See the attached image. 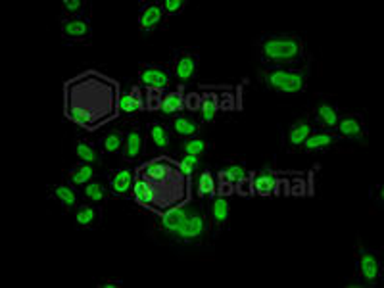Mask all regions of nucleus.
I'll return each instance as SVG.
<instances>
[{"label":"nucleus","instance_id":"f257e3e1","mask_svg":"<svg viewBox=\"0 0 384 288\" xmlns=\"http://www.w3.org/2000/svg\"><path fill=\"white\" fill-rule=\"evenodd\" d=\"M119 85L95 70H88L64 85L65 117L85 131H98L119 115Z\"/></svg>","mask_w":384,"mask_h":288},{"label":"nucleus","instance_id":"f03ea898","mask_svg":"<svg viewBox=\"0 0 384 288\" xmlns=\"http://www.w3.org/2000/svg\"><path fill=\"white\" fill-rule=\"evenodd\" d=\"M140 179H145L154 192V214H164L190 202V177L181 169V164L160 156L138 167Z\"/></svg>","mask_w":384,"mask_h":288},{"label":"nucleus","instance_id":"7ed1b4c3","mask_svg":"<svg viewBox=\"0 0 384 288\" xmlns=\"http://www.w3.org/2000/svg\"><path fill=\"white\" fill-rule=\"evenodd\" d=\"M256 52L263 67H302L305 44L294 33H269L256 41Z\"/></svg>","mask_w":384,"mask_h":288},{"label":"nucleus","instance_id":"20e7f679","mask_svg":"<svg viewBox=\"0 0 384 288\" xmlns=\"http://www.w3.org/2000/svg\"><path fill=\"white\" fill-rule=\"evenodd\" d=\"M260 79L263 85L281 94L304 93L310 79L307 65L302 67H261Z\"/></svg>","mask_w":384,"mask_h":288},{"label":"nucleus","instance_id":"39448f33","mask_svg":"<svg viewBox=\"0 0 384 288\" xmlns=\"http://www.w3.org/2000/svg\"><path fill=\"white\" fill-rule=\"evenodd\" d=\"M210 235V221L204 214L200 204H190L189 216L185 219L181 230L177 233L173 244H202Z\"/></svg>","mask_w":384,"mask_h":288},{"label":"nucleus","instance_id":"423d86ee","mask_svg":"<svg viewBox=\"0 0 384 288\" xmlns=\"http://www.w3.org/2000/svg\"><path fill=\"white\" fill-rule=\"evenodd\" d=\"M355 279L362 287H377L383 281V263L377 250L357 244L355 248Z\"/></svg>","mask_w":384,"mask_h":288},{"label":"nucleus","instance_id":"0eeeda50","mask_svg":"<svg viewBox=\"0 0 384 288\" xmlns=\"http://www.w3.org/2000/svg\"><path fill=\"white\" fill-rule=\"evenodd\" d=\"M198 64H200V54L192 48H179L173 51L171 58V75L179 81L183 86L189 85L196 79L198 73Z\"/></svg>","mask_w":384,"mask_h":288},{"label":"nucleus","instance_id":"6e6552de","mask_svg":"<svg viewBox=\"0 0 384 288\" xmlns=\"http://www.w3.org/2000/svg\"><path fill=\"white\" fill-rule=\"evenodd\" d=\"M138 85L148 93H166L171 85V73L164 65L143 64L138 70Z\"/></svg>","mask_w":384,"mask_h":288},{"label":"nucleus","instance_id":"1a4fd4ad","mask_svg":"<svg viewBox=\"0 0 384 288\" xmlns=\"http://www.w3.org/2000/svg\"><path fill=\"white\" fill-rule=\"evenodd\" d=\"M190 204H192V202H187V204H183V206H177V208H171L167 209V211H164V214H160L156 230H158L160 237L166 238L167 242H173L175 237H177V233L181 230L185 219L189 216Z\"/></svg>","mask_w":384,"mask_h":288},{"label":"nucleus","instance_id":"9d476101","mask_svg":"<svg viewBox=\"0 0 384 288\" xmlns=\"http://www.w3.org/2000/svg\"><path fill=\"white\" fill-rule=\"evenodd\" d=\"M60 29H62V39L65 44L91 43V39H93V25H91L88 15L64 20Z\"/></svg>","mask_w":384,"mask_h":288},{"label":"nucleus","instance_id":"9b49d317","mask_svg":"<svg viewBox=\"0 0 384 288\" xmlns=\"http://www.w3.org/2000/svg\"><path fill=\"white\" fill-rule=\"evenodd\" d=\"M137 183V173L129 167H117L114 171H110V195L116 198H127L133 195Z\"/></svg>","mask_w":384,"mask_h":288},{"label":"nucleus","instance_id":"f8f14e48","mask_svg":"<svg viewBox=\"0 0 384 288\" xmlns=\"http://www.w3.org/2000/svg\"><path fill=\"white\" fill-rule=\"evenodd\" d=\"M145 154V131L140 123H133L129 129L125 131V146L124 159L127 164H135Z\"/></svg>","mask_w":384,"mask_h":288},{"label":"nucleus","instance_id":"ddd939ff","mask_svg":"<svg viewBox=\"0 0 384 288\" xmlns=\"http://www.w3.org/2000/svg\"><path fill=\"white\" fill-rule=\"evenodd\" d=\"M166 22V14H164V6L161 2H146L140 8V14H138V29L143 33H150L160 29Z\"/></svg>","mask_w":384,"mask_h":288},{"label":"nucleus","instance_id":"4468645a","mask_svg":"<svg viewBox=\"0 0 384 288\" xmlns=\"http://www.w3.org/2000/svg\"><path fill=\"white\" fill-rule=\"evenodd\" d=\"M73 221L79 229H96L102 223V206L83 200L73 209Z\"/></svg>","mask_w":384,"mask_h":288},{"label":"nucleus","instance_id":"2eb2a0df","mask_svg":"<svg viewBox=\"0 0 384 288\" xmlns=\"http://www.w3.org/2000/svg\"><path fill=\"white\" fill-rule=\"evenodd\" d=\"M336 129H338V135L342 138H348V140H363L365 143V137H367V129H365V123H363V117L357 114H348L342 115L338 123H336Z\"/></svg>","mask_w":384,"mask_h":288},{"label":"nucleus","instance_id":"dca6fc26","mask_svg":"<svg viewBox=\"0 0 384 288\" xmlns=\"http://www.w3.org/2000/svg\"><path fill=\"white\" fill-rule=\"evenodd\" d=\"M229 221H231V204L227 196L218 195L210 206V229L213 230V235H219L229 225Z\"/></svg>","mask_w":384,"mask_h":288},{"label":"nucleus","instance_id":"f3484780","mask_svg":"<svg viewBox=\"0 0 384 288\" xmlns=\"http://www.w3.org/2000/svg\"><path fill=\"white\" fill-rule=\"evenodd\" d=\"M52 200L58 204L60 208L64 211H73V209L79 206L83 202V196L75 190L72 183H60V185H54L48 192Z\"/></svg>","mask_w":384,"mask_h":288},{"label":"nucleus","instance_id":"a211bd4d","mask_svg":"<svg viewBox=\"0 0 384 288\" xmlns=\"http://www.w3.org/2000/svg\"><path fill=\"white\" fill-rule=\"evenodd\" d=\"M313 133V125L310 123V119L305 117H300L296 122L292 123L286 131V148L289 150H300L302 144L307 140V137Z\"/></svg>","mask_w":384,"mask_h":288},{"label":"nucleus","instance_id":"6ab92c4d","mask_svg":"<svg viewBox=\"0 0 384 288\" xmlns=\"http://www.w3.org/2000/svg\"><path fill=\"white\" fill-rule=\"evenodd\" d=\"M342 140V137L338 133H333V131H319V133H312L307 140L302 144L300 150L305 152V154H312V152H321L325 148H331L334 144H338Z\"/></svg>","mask_w":384,"mask_h":288},{"label":"nucleus","instance_id":"aec40b11","mask_svg":"<svg viewBox=\"0 0 384 288\" xmlns=\"http://www.w3.org/2000/svg\"><path fill=\"white\" fill-rule=\"evenodd\" d=\"M148 144H150V150L161 152L169 150L171 148V131L167 129V125L161 122H150L148 123Z\"/></svg>","mask_w":384,"mask_h":288},{"label":"nucleus","instance_id":"412c9836","mask_svg":"<svg viewBox=\"0 0 384 288\" xmlns=\"http://www.w3.org/2000/svg\"><path fill=\"white\" fill-rule=\"evenodd\" d=\"M146 110V102L143 98V94H140V89L135 86V89H131L129 93H125L119 96V114L124 115H135L138 112H143Z\"/></svg>","mask_w":384,"mask_h":288},{"label":"nucleus","instance_id":"4be33fe9","mask_svg":"<svg viewBox=\"0 0 384 288\" xmlns=\"http://www.w3.org/2000/svg\"><path fill=\"white\" fill-rule=\"evenodd\" d=\"M313 119L315 123L323 127V129L331 131L336 127V123L340 119V114H338V108L331 104V102H321L319 106L313 112Z\"/></svg>","mask_w":384,"mask_h":288},{"label":"nucleus","instance_id":"5701e85b","mask_svg":"<svg viewBox=\"0 0 384 288\" xmlns=\"http://www.w3.org/2000/svg\"><path fill=\"white\" fill-rule=\"evenodd\" d=\"M125 146V133L124 131H110L104 137L100 138L98 143V148H100L102 156H117L119 152H124Z\"/></svg>","mask_w":384,"mask_h":288},{"label":"nucleus","instance_id":"b1692460","mask_svg":"<svg viewBox=\"0 0 384 288\" xmlns=\"http://www.w3.org/2000/svg\"><path fill=\"white\" fill-rule=\"evenodd\" d=\"M75 156L81 164H88V166H98L100 164V148L95 143H91L87 138H77L75 143Z\"/></svg>","mask_w":384,"mask_h":288},{"label":"nucleus","instance_id":"393cba45","mask_svg":"<svg viewBox=\"0 0 384 288\" xmlns=\"http://www.w3.org/2000/svg\"><path fill=\"white\" fill-rule=\"evenodd\" d=\"M200 122L202 123H211L216 119L219 108H221V96L218 93H206L200 96Z\"/></svg>","mask_w":384,"mask_h":288},{"label":"nucleus","instance_id":"a878e982","mask_svg":"<svg viewBox=\"0 0 384 288\" xmlns=\"http://www.w3.org/2000/svg\"><path fill=\"white\" fill-rule=\"evenodd\" d=\"M171 131H173L177 137L192 138L198 135L200 123L194 122L189 115H175L173 119H171Z\"/></svg>","mask_w":384,"mask_h":288},{"label":"nucleus","instance_id":"bb28decb","mask_svg":"<svg viewBox=\"0 0 384 288\" xmlns=\"http://www.w3.org/2000/svg\"><path fill=\"white\" fill-rule=\"evenodd\" d=\"M96 177V166H88V164H77L75 167L69 169L67 173V179L72 183L73 187H85L91 181H95Z\"/></svg>","mask_w":384,"mask_h":288},{"label":"nucleus","instance_id":"cd10ccee","mask_svg":"<svg viewBox=\"0 0 384 288\" xmlns=\"http://www.w3.org/2000/svg\"><path fill=\"white\" fill-rule=\"evenodd\" d=\"M277 183H279V177H277L275 171H271V169H261L258 175H256V179H252V185H254L256 192L260 196H269L273 190H275Z\"/></svg>","mask_w":384,"mask_h":288},{"label":"nucleus","instance_id":"c85d7f7f","mask_svg":"<svg viewBox=\"0 0 384 288\" xmlns=\"http://www.w3.org/2000/svg\"><path fill=\"white\" fill-rule=\"evenodd\" d=\"M185 110V96L179 91H173V93H167L164 98L160 100V106H158V112L160 115H175L181 114Z\"/></svg>","mask_w":384,"mask_h":288},{"label":"nucleus","instance_id":"c756f323","mask_svg":"<svg viewBox=\"0 0 384 288\" xmlns=\"http://www.w3.org/2000/svg\"><path fill=\"white\" fill-rule=\"evenodd\" d=\"M110 195V188L102 183V181H91L88 185L83 187L81 190V196H83V200L85 202H93V204H104V202L108 200Z\"/></svg>","mask_w":384,"mask_h":288},{"label":"nucleus","instance_id":"7c9ffc66","mask_svg":"<svg viewBox=\"0 0 384 288\" xmlns=\"http://www.w3.org/2000/svg\"><path fill=\"white\" fill-rule=\"evenodd\" d=\"M211 150V143L208 140H204V138L192 137V138H185L179 146V152L181 154H190V156H198V158H202L206 156L208 152Z\"/></svg>","mask_w":384,"mask_h":288},{"label":"nucleus","instance_id":"2f4dec72","mask_svg":"<svg viewBox=\"0 0 384 288\" xmlns=\"http://www.w3.org/2000/svg\"><path fill=\"white\" fill-rule=\"evenodd\" d=\"M196 190H198V195L202 196V198H211V196L218 192V183L213 179V175L211 171H202L200 173V177H198V185H196Z\"/></svg>","mask_w":384,"mask_h":288},{"label":"nucleus","instance_id":"473e14b6","mask_svg":"<svg viewBox=\"0 0 384 288\" xmlns=\"http://www.w3.org/2000/svg\"><path fill=\"white\" fill-rule=\"evenodd\" d=\"M88 2L85 0H64L62 2V12H64V20H72V18H81L85 15Z\"/></svg>","mask_w":384,"mask_h":288},{"label":"nucleus","instance_id":"72a5a7b5","mask_svg":"<svg viewBox=\"0 0 384 288\" xmlns=\"http://www.w3.org/2000/svg\"><path fill=\"white\" fill-rule=\"evenodd\" d=\"M179 164H181V169L189 177H192L200 167H202V159L198 158V156H190V154H183L181 159H179Z\"/></svg>","mask_w":384,"mask_h":288},{"label":"nucleus","instance_id":"f704fd0d","mask_svg":"<svg viewBox=\"0 0 384 288\" xmlns=\"http://www.w3.org/2000/svg\"><path fill=\"white\" fill-rule=\"evenodd\" d=\"M161 6H164V14L171 18V15L181 14L187 6V0H164Z\"/></svg>","mask_w":384,"mask_h":288},{"label":"nucleus","instance_id":"c9c22d12","mask_svg":"<svg viewBox=\"0 0 384 288\" xmlns=\"http://www.w3.org/2000/svg\"><path fill=\"white\" fill-rule=\"evenodd\" d=\"M185 106H189L190 110L196 108V106H200V94H189V96L185 98Z\"/></svg>","mask_w":384,"mask_h":288},{"label":"nucleus","instance_id":"e433bc0d","mask_svg":"<svg viewBox=\"0 0 384 288\" xmlns=\"http://www.w3.org/2000/svg\"><path fill=\"white\" fill-rule=\"evenodd\" d=\"M98 287H121V282H119V281H106V282H100Z\"/></svg>","mask_w":384,"mask_h":288}]
</instances>
